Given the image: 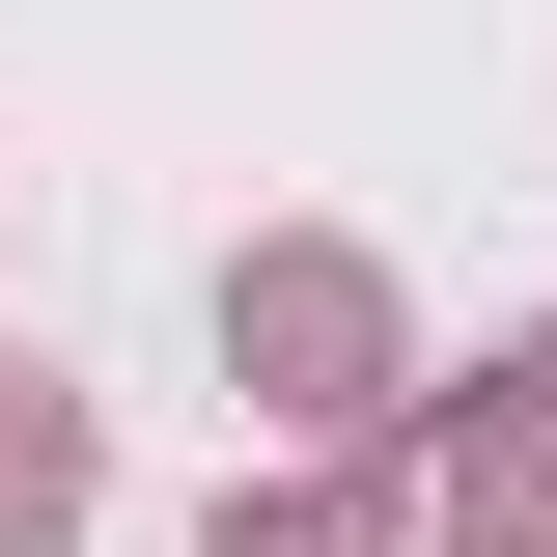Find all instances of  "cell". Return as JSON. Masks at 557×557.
I'll use <instances>...</instances> for the list:
<instances>
[{"mask_svg": "<svg viewBox=\"0 0 557 557\" xmlns=\"http://www.w3.org/2000/svg\"><path fill=\"white\" fill-rule=\"evenodd\" d=\"M84 502V446H57V391H0V530H57Z\"/></svg>", "mask_w": 557, "mask_h": 557, "instance_id": "cell-1", "label": "cell"}, {"mask_svg": "<svg viewBox=\"0 0 557 557\" xmlns=\"http://www.w3.org/2000/svg\"><path fill=\"white\" fill-rule=\"evenodd\" d=\"M223 557H362V502H223Z\"/></svg>", "mask_w": 557, "mask_h": 557, "instance_id": "cell-2", "label": "cell"}]
</instances>
